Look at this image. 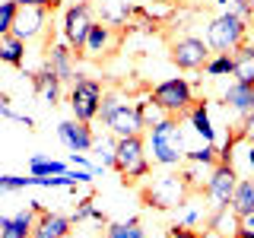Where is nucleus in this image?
Here are the masks:
<instances>
[{"label": "nucleus", "instance_id": "obj_41", "mask_svg": "<svg viewBox=\"0 0 254 238\" xmlns=\"http://www.w3.org/2000/svg\"><path fill=\"white\" fill-rule=\"evenodd\" d=\"M213 3H216V6H226V10H229V6H232V0H213Z\"/></svg>", "mask_w": 254, "mask_h": 238}, {"label": "nucleus", "instance_id": "obj_4", "mask_svg": "<svg viewBox=\"0 0 254 238\" xmlns=\"http://www.w3.org/2000/svg\"><path fill=\"white\" fill-rule=\"evenodd\" d=\"M143 203L153 206V210H175V206H181L190 197V187L188 181L181 178V172H165V175H156L153 181H149L146 187L140 190Z\"/></svg>", "mask_w": 254, "mask_h": 238}, {"label": "nucleus", "instance_id": "obj_34", "mask_svg": "<svg viewBox=\"0 0 254 238\" xmlns=\"http://www.w3.org/2000/svg\"><path fill=\"white\" fill-rule=\"evenodd\" d=\"M238 133H242V140H245V143H254V111L242 118V130H238Z\"/></svg>", "mask_w": 254, "mask_h": 238}, {"label": "nucleus", "instance_id": "obj_13", "mask_svg": "<svg viewBox=\"0 0 254 238\" xmlns=\"http://www.w3.org/2000/svg\"><path fill=\"white\" fill-rule=\"evenodd\" d=\"M58 137L61 143L70 149V153H86V149L95 146V137H92V127L83 124V121H61L58 124Z\"/></svg>", "mask_w": 254, "mask_h": 238}, {"label": "nucleus", "instance_id": "obj_35", "mask_svg": "<svg viewBox=\"0 0 254 238\" xmlns=\"http://www.w3.org/2000/svg\"><path fill=\"white\" fill-rule=\"evenodd\" d=\"M232 13H238L242 19H254V10L248 6V0H232V6H229Z\"/></svg>", "mask_w": 254, "mask_h": 238}, {"label": "nucleus", "instance_id": "obj_2", "mask_svg": "<svg viewBox=\"0 0 254 238\" xmlns=\"http://www.w3.org/2000/svg\"><path fill=\"white\" fill-rule=\"evenodd\" d=\"M99 118L105 121L108 133L115 140H124V137H140L143 130H146V124H143V115L137 108V102H124L121 95H102V111Z\"/></svg>", "mask_w": 254, "mask_h": 238}, {"label": "nucleus", "instance_id": "obj_44", "mask_svg": "<svg viewBox=\"0 0 254 238\" xmlns=\"http://www.w3.org/2000/svg\"><path fill=\"white\" fill-rule=\"evenodd\" d=\"M248 6H251V10H254V0H248Z\"/></svg>", "mask_w": 254, "mask_h": 238}, {"label": "nucleus", "instance_id": "obj_23", "mask_svg": "<svg viewBox=\"0 0 254 238\" xmlns=\"http://www.w3.org/2000/svg\"><path fill=\"white\" fill-rule=\"evenodd\" d=\"M137 13L127 0H102V22H108V26H124L130 16Z\"/></svg>", "mask_w": 254, "mask_h": 238}, {"label": "nucleus", "instance_id": "obj_25", "mask_svg": "<svg viewBox=\"0 0 254 238\" xmlns=\"http://www.w3.org/2000/svg\"><path fill=\"white\" fill-rule=\"evenodd\" d=\"M29 172L38 175V178H54V175H64L67 165L58 162V159H45V156H32L29 159Z\"/></svg>", "mask_w": 254, "mask_h": 238}, {"label": "nucleus", "instance_id": "obj_12", "mask_svg": "<svg viewBox=\"0 0 254 238\" xmlns=\"http://www.w3.org/2000/svg\"><path fill=\"white\" fill-rule=\"evenodd\" d=\"M73 232V219L64 216V213L45 210L38 206V216H35V229H32V238H70Z\"/></svg>", "mask_w": 254, "mask_h": 238}, {"label": "nucleus", "instance_id": "obj_11", "mask_svg": "<svg viewBox=\"0 0 254 238\" xmlns=\"http://www.w3.org/2000/svg\"><path fill=\"white\" fill-rule=\"evenodd\" d=\"M76 58H79V51H73L67 42H54L45 54V67L54 76H61V83H73L76 79Z\"/></svg>", "mask_w": 254, "mask_h": 238}, {"label": "nucleus", "instance_id": "obj_36", "mask_svg": "<svg viewBox=\"0 0 254 238\" xmlns=\"http://www.w3.org/2000/svg\"><path fill=\"white\" fill-rule=\"evenodd\" d=\"M19 6H45V10H58L61 0H16Z\"/></svg>", "mask_w": 254, "mask_h": 238}, {"label": "nucleus", "instance_id": "obj_33", "mask_svg": "<svg viewBox=\"0 0 254 238\" xmlns=\"http://www.w3.org/2000/svg\"><path fill=\"white\" fill-rule=\"evenodd\" d=\"M115 143H118V140H115ZM115 143L95 140V153H99V165H102V169H115Z\"/></svg>", "mask_w": 254, "mask_h": 238}, {"label": "nucleus", "instance_id": "obj_14", "mask_svg": "<svg viewBox=\"0 0 254 238\" xmlns=\"http://www.w3.org/2000/svg\"><path fill=\"white\" fill-rule=\"evenodd\" d=\"M45 19H48L45 6H19L16 22H13V35L22 38V42H29V38H35V35L45 32Z\"/></svg>", "mask_w": 254, "mask_h": 238}, {"label": "nucleus", "instance_id": "obj_22", "mask_svg": "<svg viewBox=\"0 0 254 238\" xmlns=\"http://www.w3.org/2000/svg\"><path fill=\"white\" fill-rule=\"evenodd\" d=\"M232 58H235L232 76L242 79V83H254V45L245 42L242 48H235V51H232Z\"/></svg>", "mask_w": 254, "mask_h": 238}, {"label": "nucleus", "instance_id": "obj_30", "mask_svg": "<svg viewBox=\"0 0 254 238\" xmlns=\"http://www.w3.org/2000/svg\"><path fill=\"white\" fill-rule=\"evenodd\" d=\"M137 108H140V115H143V124H146V127H156L159 121H165V118H169V115H165V111L159 108L153 99H143V102H137Z\"/></svg>", "mask_w": 254, "mask_h": 238}, {"label": "nucleus", "instance_id": "obj_19", "mask_svg": "<svg viewBox=\"0 0 254 238\" xmlns=\"http://www.w3.org/2000/svg\"><path fill=\"white\" fill-rule=\"evenodd\" d=\"M61 76H54L48 67H42L38 73H32V89H35L42 99L48 102V105H58L61 102Z\"/></svg>", "mask_w": 254, "mask_h": 238}, {"label": "nucleus", "instance_id": "obj_3", "mask_svg": "<svg viewBox=\"0 0 254 238\" xmlns=\"http://www.w3.org/2000/svg\"><path fill=\"white\" fill-rule=\"evenodd\" d=\"M245 38H248V19H242L232 10H222L206 26V45L219 54H232L235 48L245 45Z\"/></svg>", "mask_w": 254, "mask_h": 238}, {"label": "nucleus", "instance_id": "obj_38", "mask_svg": "<svg viewBox=\"0 0 254 238\" xmlns=\"http://www.w3.org/2000/svg\"><path fill=\"white\" fill-rule=\"evenodd\" d=\"M242 229L254 235V213H248V216H242Z\"/></svg>", "mask_w": 254, "mask_h": 238}, {"label": "nucleus", "instance_id": "obj_28", "mask_svg": "<svg viewBox=\"0 0 254 238\" xmlns=\"http://www.w3.org/2000/svg\"><path fill=\"white\" fill-rule=\"evenodd\" d=\"M203 70H206L210 76H229V73L235 70V58H232V54H216V58L206 60Z\"/></svg>", "mask_w": 254, "mask_h": 238}, {"label": "nucleus", "instance_id": "obj_7", "mask_svg": "<svg viewBox=\"0 0 254 238\" xmlns=\"http://www.w3.org/2000/svg\"><path fill=\"white\" fill-rule=\"evenodd\" d=\"M149 99H153L165 115L181 118V115L190 111V105H194V89H190V83L185 76H172V79H162V83L149 92Z\"/></svg>", "mask_w": 254, "mask_h": 238}, {"label": "nucleus", "instance_id": "obj_42", "mask_svg": "<svg viewBox=\"0 0 254 238\" xmlns=\"http://www.w3.org/2000/svg\"><path fill=\"white\" fill-rule=\"evenodd\" d=\"M156 3H178V0H156Z\"/></svg>", "mask_w": 254, "mask_h": 238}, {"label": "nucleus", "instance_id": "obj_29", "mask_svg": "<svg viewBox=\"0 0 254 238\" xmlns=\"http://www.w3.org/2000/svg\"><path fill=\"white\" fill-rule=\"evenodd\" d=\"M73 222H83V219H95V222H108V216L102 210H95L92 206V197H83V200H79V206L73 210V216H70Z\"/></svg>", "mask_w": 254, "mask_h": 238}, {"label": "nucleus", "instance_id": "obj_27", "mask_svg": "<svg viewBox=\"0 0 254 238\" xmlns=\"http://www.w3.org/2000/svg\"><path fill=\"white\" fill-rule=\"evenodd\" d=\"M185 162H197V165L213 169V165H219V149L213 146V143H203L200 149H188V159H185Z\"/></svg>", "mask_w": 254, "mask_h": 238}, {"label": "nucleus", "instance_id": "obj_26", "mask_svg": "<svg viewBox=\"0 0 254 238\" xmlns=\"http://www.w3.org/2000/svg\"><path fill=\"white\" fill-rule=\"evenodd\" d=\"M105 238H149V235L140 229V219H127V222H108Z\"/></svg>", "mask_w": 254, "mask_h": 238}, {"label": "nucleus", "instance_id": "obj_37", "mask_svg": "<svg viewBox=\"0 0 254 238\" xmlns=\"http://www.w3.org/2000/svg\"><path fill=\"white\" fill-rule=\"evenodd\" d=\"M169 238H200L194 232V229H185V226H178V222H175V226L169 229Z\"/></svg>", "mask_w": 254, "mask_h": 238}, {"label": "nucleus", "instance_id": "obj_32", "mask_svg": "<svg viewBox=\"0 0 254 238\" xmlns=\"http://www.w3.org/2000/svg\"><path fill=\"white\" fill-rule=\"evenodd\" d=\"M16 13H19V3H16V0H3V3H0V35H10L13 32Z\"/></svg>", "mask_w": 254, "mask_h": 238}, {"label": "nucleus", "instance_id": "obj_21", "mask_svg": "<svg viewBox=\"0 0 254 238\" xmlns=\"http://www.w3.org/2000/svg\"><path fill=\"white\" fill-rule=\"evenodd\" d=\"M0 63H10V67H22L26 63V42L10 35H0Z\"/></svg>", "mask_w": 254, "mask_h": 238}, {"label": "nucleus", "instance_id": "obj_31", "mask_svg": "<svg viewBox=\"0 0 254 238\" xmlns=\"http://www.w3.org/2000/svg\"><path fill=\"white\" fill-rule=\"evenodd\" d=\"M178 210H185V213L178 216V226H185V229H190V226H197V222H206V219H210L203 210H197V206H194V200H185Z\"/></svg>", "mask_w": 254, "mask_h": 238}, {"label": "nucleus", "instance_id": "obj_20", "mask_svg": "<svg viewBox=\"0 0 254 238\" xmlns=\"http://www.w3.org/2000/svg\"><path fill=\"white\" fill-rule=\"evenodd\" d=\"M188 118H190L194 133H197V137H203V143H213V140H216V127H213V121H210L206 102H194V105H190V111H188Z\"/></svg>", "mask_w": 254, "mask_h": 238}, {"label": "nucleus", "instance_id": "obj_15", "mask_svg": "<svg viewBox=\"0 0 254 238\" xmlns=\"http://www.w3.org/2000/svg\"><path fill=\"white\" fill-rule=\"evenodd\" d=\"M222 102H226V108L235 111L238 118L251 115L254 111V83H242V79L229 83V89L222 92Z\"/></svg>", "mask_w": 254, "mask_h": 238}, {"label": "nucleus", "instance_id": "obj_17", "mask_svg": "<svg viewBox=\"0 0 254 238\" xmlns=\"http://www.w3.org/2000/svg\"><path fill=\"white\" fill-rule=\"evenodd\" d=\"M38 206L42 203H32L29 210L16 213V216H10L0 226V238H32V229H35V216H38Z\"/></svg>", "mask_w": 254, "mask_h": 238}, {"label": "nucleus", "instance_id": "obj_40", "mask_svg": "<svg viewBox=\"0 0 254 238\" xmlns=\"http://www.w3.org/2000/svg\"><path fill=\"white\" fill-rule=\"evenodd\" d=\"M232 238H254V235H251V232H245V229H238V232H235Z\"/></svg>", "mask_w": 254, "mask_h": 238}, {"label": "nucleus", "instance_id": "obj_8", "mask_svg": "<svg viewBox=\"0 0 254 238\" xmlns=\"http://www.w3.org/2000/svg\"><path fill=\"white\" fill-rule=\"evenodd\" d=\"M235 187H238V175L229 162H219L210 169V178H206V200H210L213 210H226L232 206V197H235Z\"/></svg>", "mask_w": 254, "mask_h": 238}, {"label": "nucleus", "instance_id": "obj_39", "mask_svg": "<svg viewBox=\"0 0 254 238\" xmlns=\"http://www.w3.org/2000/svg\"><path fill=\"white\" fill-rule=\"evenodd\" d=\"M248 169L254 172V143H248Z\"/></svg>", "mask_w": 254, "mask_h": 238}, {"label": "nucleus", "instance_id": "obj_6", "mask_svg": "<svg viewBox=\"0 0 254 238\" xmlns=\"http://www.w3.org/2000/svg\"><path fill=\"white\" fill-rule=\"evenodd\" d=\"M102 83L99 79H92V76H83V73H76V79L70 83V111H73V118L76 121H83V124H92L95 118H99V111H102Z\"/></svg>", "mask_w": 254, "mask_h": 238}, {"label": "nucleus", "instance_id": "obj_16", "mask_svg": "<svg viewBox=\"0 0 254 238\" xmlns=\"http://www.w3.org/2000/svg\"><path fill=\"white\" fill-rule=\"evenodd\" d=\"M115 45H118L115 26H108V22H95L92 32H89V38H86V45H83V54H86V58H102V54L115 51Z\"/></svg>", "mask_w": 254, "mask_h": 238}, {"label": "nucleus", "instance_id": "obj_18", "mask_svg": "<svg viewBox=\"0 0 254 238\" xmlns=\"http://www.w3.org/2000/svg\"><path fill=\"white\" fill-rule=\"evenodd\" d=\"M206 229H210L213 235H219V238H232L238 229H242V216H238L232 206H226V210H213L210 219H206Z\"/></svg>", "mask_w": 254, "mask_h": 238}, {"label": "nucleus", "instance_id": "obj_1", "mask_svg": "<svg viewBox=\"0 0 254 238\" xmlns=\"http://www.w3.org/2000/svg\"><path fill=\"white\" fill-rule=\"evenodd\" d=\"M149 146H153V162L175 169L188 159V146H185V127L181 118H165L156 127H149Z\"/></svg>", "mask_w": 254, "mask_h": 238}, {"label": "nucleus", "instance_id": "obj_9", "mask_svg": "<svg viewBox=\"0 0 254 238\" xmlns=\"http://www.w3.org/2000/svg\"><path fill=\"white\" fill-rule=\"evenodd\" d=\"M92 26H95L92 6L86 3V0H79V3L67 6V13H64V42L73 48V51L83 54V45H86V38H89Z\"/></svg>", "mask_w": 254, "mask_h": 238}, {"label": "nucleus", "instance_id": "obj_43", "mask_svg": "<svg viewBox=\"0 0 254 238\" xmlns=\"http://www.w3.org/2000/svg\"><path fill=\"white\" fill-rule=\"evenodd\" d=\"M6 219H10V216H3V213H0V226H3V222H6Z\"/></svg>", "mask_w": 254, "mask_h": 238}, {"label": "nucleus", "instance_id": "obj_5", "mask_svg": "<svg viewBox=\"0 0 254 238\" xmlns=\"http://www.w3.org/2000/svg\"><path fill=\"white\" fill-rule=\"evenodd\" d=\"M115 172L121 175L124 184H137L140 178L149 175V159H146V143L140 137H124L115 143Z\"/></svg>", "mask_w": 254, "mask_h": 238}, {"label": "nucleus", "instance_id": "obj_10", "mask_svg": "<svg viewBox=\"0 0 254 238\" xmlns=\"http://www.w3.org/2000/svg\"><path fill=\"white\" fill-rule=\"evenodd\" d=\"M169 51H172V63L178 70H200V67H206V60H210V45L197 35L175 38Z\"/></svg>", "mask_w": 254, "mask_h": 238}, {"label": "nucleus", "instance_id": "obj_24", "mask_svg": "<svg viewBox=\"0 0 254 238\" xmlns=\"http://www.w3.org/2000/svg\"><path fill=\"white\" fill-rule=\"evenodd\" d=\"M232 210L238 216L254 213V178H238V187H235V197H232Z\"/></svg>", "mask_w": 254, "mask_h": 238}]
</instances>
